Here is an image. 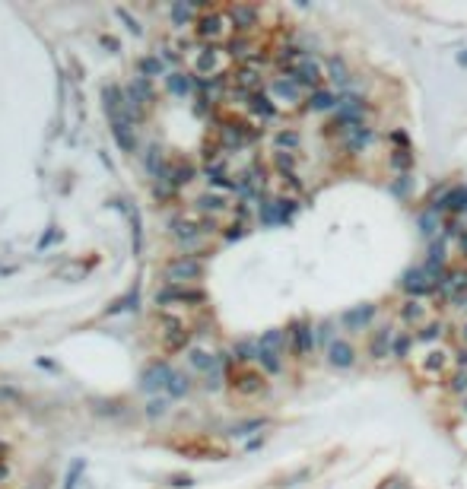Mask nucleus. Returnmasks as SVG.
<instances>
[{
	"label": "nucleus",
	"mask_w": 467,
	"mask_h": 489,
	"mask_svg": "<svg viewBox=\"0 0 467 489\" xmlns=\"http://www.w3.org/2000/svg\"><path fill=\"white\" fill-rule=\"evenodd\" d=\"M461 289H467V270H464V267H458V270H448L445 279H439V289H435V292L458 298Z\"/></svg>",
	"instance_id": "8"
},
{
	"label": "nucleus",
	"mask_w": 467,
	"mask_h": 489,
	"mask_svg": "<svg viewBox=\"0 0 467 489\" xmlns=\"http://www.w3.org/2000/svg\"><path fill=\"white\" fill-rule=\"evenodd\" d=\"M200 273H204V267H200L198 258H178L166 267L169 283H191V279H198Z\"/></svg>",
	"instance_id": "2"
},
{
	"label": "nucleus",
	"mask_w": 467,
	"mask_h": 489,
	"mask_svg": "<svg viewBox=\"0 0 467 489\" xmlns=\"http://www.w3.org/2000/svg\"><path fill=\"white\" fill-rule=\"evenodd\" d=\"M156 302L166 305V302H204V292L200 289H178V286H169L156 296Z\"/></svg>",
	"instance_id": "11"
},
{
	"label": "nucleus",
	"mask_w": 467,
	"mask_h": 489,
	"mask_svg": "<svg viewBox=\"0 0 467 489\" xmlns=\"http://www.w3.org/2000/svg\"><path fill=\"white\" fill-rule=\"evenodd\" d=\"M407 346H410V337H407V334L394 337V346H391V356H407Z\"/></svg>",
	"instance_id": "40"
},
{
	"label": "nucleus",
	"mask_w": 467,
	"mask_h": 489,
	"mask_svg": "<svg viewBox=\"0 0 467 489\" xmlns=\"http://www.w3.org/2000/svg\"><path fill=\"white\" fill-rule=\"evenodd\" d=\"M198 207L207 210V213H219V210H226V200H223V197H217V194H204L198 200Z\"/></svg>",
	"instance_id": "32"
},
{
	"label": "nucleus",
	"mask_w": 467,
	"mask_h": 489,
	"mask_svg": "<svg viewBox=\"0 0 467 489\" xmlns=\"http://www.w3.org/2000/svg\"><path fill=\"white\" fill-rule=\"evenodd\" d=\"M172 375L175 372L166 366V362H156V366H150L147 372H143V391H159V387H169Z\"/></svg>",
	"instance_id": "5"
},
{
	"label": "nucleus",
	"mask_w": 467,
	"mask_h": 489,
	"mask_svg": "<svg viewBox=\"0 0 467 489\" xmlns=\"http://www.w3.org/2000/svg\"><path fill=\"white\" fill-rule=\"evenodd\" d=\"M191 362L198 368H217V359H213V356H207V353H200V349H194V353H191Z\"/></svg>",
	"instance_id": "38"
},
{
	"label": "nucleus",
	"mask_w": 467,
	"mask_h": 489,
	"mask_svg": "<svg viewBox=\"0 0 467 489\" xmlns=\"http://www.w3.org/2000/svg\"><path fill=\"white\" fill-rule=\"evenodd\" d=\"M439 334H442V324H429V327L420 334V340H435Z\"/></svg>",
	"instance_id": "46"
},
{
	"label": "nucleus",
	"mask_w": 467,
	"mask_h": 489,
	"mask_svg": "<svg viewBox=\"0 0 467 489\" xmlns=\"http://www.w3.org/2000/svg\"><path fill=\"white\" fill-rule=\"evenodd\" d=\"M458 362H461V366H467V349H464V353H458Z\"/></svg>",
	"instance_id": "49"
},
{
	"label": "nucleus",
	"mask_w": 467,
	"mask_h": 489,
	"mask_svg": "<svg viewBox=\"0 0 467 489\" xmlns=\"http://www.w3.org/2000/svg\"><path fill=\"white\" fill-rule=\"evenodd\" d=\"M327 359H331V366H337V368H350L353 362H356V353H353V346L346 340H331L327 343Z\"/></svg>",
	"instance_id": "7"
},
{
	"label": "nucleus",
	"mask_w": 467,
	"mask_h": 489,
	"mask_svg": "<svg viewBox=\"0 0 467 489\" xmlns=\"http://www.w3.org/2000/svg\"><path fill=\"white\" fill-rule=\"evenodd\" d=\"M439 229H442V219H439V213H435V210H426V213H420V232L426 235V239H432Z\"/></svg>",
	"instance_id": "25"
},
{
	"label": "nucleus",
	"mask_w": 467,
	"mask_h": 489,
	"mask_svg": "<svg viewBox=\"0 0 467 489\" xmlns=\"http://www.w3.org/2000/svg\"><path fill=\"white\" fill-rule=\"evenodd\" d=\"M334 105H337V95L327 92V89H315L312 99H308V108H312V111H331Z\"/></svg>",
	"instance_id": "19"
},
{
	"label": "nucleus",
	"mask_w": 467,
	"mask_h": 489,
	"mask_svg": "<svg viewBox=\"0 0 467 489\" xmlns=\"http://www.w3.org/2000/svg\"><path fill=\"white\" fill-rule=\"evenodd\" d=\"M391 165H394L401 175H407V169L413 165V152L410 150H397V152H391Z\"/></svg>",
	"instance_id": "29"
},
{
	"label": "nucleus",
	"mask_w": 467,
	"mask_h": 489,
	"mask_svg": "<svg viewBox=\"0 0 467 489\" xmlns=\"http://www.w3.org/2000/svg\"><path fill=\"white\" fill-rule=\"evenodd\" d=\"M229 54L232 57H248V42H245V38H236V42L229 44Z\"/></svg>",
	"instance_id": "42"
},
{
	"label": "nucleus",
	"mask_w": 467,
	"mask_h": 489,
	"mask_svg": "<svg viewBox=\"0 0 467 489\" xmlns=\"http://www.w3.org/2000/svg\"><path fill=\"white\" fill-rule=\"evenodd\" d=\"M464 337H467V327H464Z\"/></svg>",
	"instance_id": "52"
},
{
	"label": "nucleus",
	"mask_w": 467,
	"mask_h": 489,
	"mask_svg": "<svg viewBox=\"0 0 467 489\" xmlns=\"http://www.w3.org/2000/svg\"><path fill=\"white\" fill-rule=\"evenodd\" d=\"M401 315H404V321H410V324H416V321H423V305L416 302V298H410L407 305L401 308Z\"/></svg>",
	"instance_id": "34"
},
{
	"label": "nucleus",
	"mask_w": 467,
	"mask_h": 489,
	"mask_svg": "<svg viewBox=\"0 0 467 489\" xmlns=\"http://www.w3.org/2000/svg\"><path fill=\"white\" fill-rule=\"evenodd\" d=\"M172 16H175V23H188V19H191V6H188V4H175Z\"/></svg>",
	"instance_id": "41"
},
{
	"label": "nucleus",
	"mask_w": 467,
	"mask_h": 489,
	"mask_svg": "<svg viewBox=\"0 0 467 489\" xmlns=\"http://www.w3.org/2000/svg\"><path fill=\"white\" fill-rule=\"evenodd\" d=\"M232 353H236V359H238V362L257 359V343H238V346L232 349Z\"/></svg>",
	"instance_id": "36"
},
{
	"label": "nucleus",
	"mask_w": 467,
	"mask_h": 489,
	"mask_svg": "<svg viewBox=\"0 0 467 489\" xmlns=\"http://www.w3.org/2000/svg\"><path fill=\"white\" fill-rule=\"evenodd\" d=\"M248 105H251V111H255L257 118H264V121H267V118H274V111H277V108L270 105V99H267V95H264V92H255V95H251V102H248Z\"/></svg>",
	"instance_id": "24"
},
{
	"label": "nucleus",
	"mask_w": 467,
	"mask_h": 489,
	"mask_svg": "<svg viewBox=\"0 0 467 489\" xmlns=\"http://www.w3.org/2000/svg\"><path fill=\"white\" fill-rule=\"evenodd\" d=\"M219 67V51L217 48H204V54L198 57V70L200 73H213Z\"/></svg>",
	"instance_id": "26"
},
{
	"label": "nucleus",
	"mask_w": 467,
	"mask_h": 489,
	"mask_svg": "<svg viewBox=\"0 0 467 489\" xmlns=\"http://www.w3.org/2000/svg\"><path fill=\"white\" fill-rule=\"evenodd\" d=\"M429 210H435L439 216L445 213V210H451V213H464L467 210V184H454V188H448L442 197H435Z\"/></svg>",
	"instance_id": "1"
},
{
	"label": "nucleus",
	"mask_w": 467,
	"mask_h": 489,
	"mask_svg": "<svg viewBox=\"0 0 467 489\" xmlns=\"http://www.w3.org/2000/svg\"><path fill=\"white\" fill-rule=\"evenodd\" d=\"M445 267V245H432L429 248V258H426V264H423V270L429 273V277H439V270Z\"/></svg>",
	"instance_id": "17"
},
{
	"label": "nucleus",
	"mask_w": 467,
	"mask_h": 489,
	"mask_svg": "<svg viewBox=\"0 0 467 489\" xmlns=\"http://www.w3.org/2000/svg\"><path fill=\"white\" fill-rule=\"evenodd\" d=\"M115 137H118V143H121L124 150H134V137H131L128 118H118V121H115Z\"/></svg>",
	"instance_id": "28"
},
{
	"label": "nucleus",
	"mask_w": 467,
	"mask_h": 489,
	"mask_svg": "<svg viewBox=\"0 0 467 489\" xmlns=\"http://www.w3.org/2000/svg\"><path fill=\"white\" fill-rule=\"evenodd\" d=\"M293 343H296V353H299V356H308V353H312V346H315L312 324L296 321V324H293Z\"/></svg>",
	"instance_id": "12"
},
{
	"label": "nucleus",
	"mask_w": 467,
	"mask_h": 489,
	"mask_svg": "<svg viewBox=\"0 0 467 489\" xmlns=\"http://www.w3.org/2000/svg\"><path fill=\"white\" fill-rule=\"evenodd\" d=\"M344 137H346V150H350V152H359V150H365V146L372 143V131H369L365 124H359V127H353V131H346Z\"/></svg>",
	"instance_id": "14"
},
{
	"label": "nucleus",
	"mask_w": 467,
	"mask_h": 489,
	"mask_svg": "<svg viewBox=\"0 0 467 489\" xmlns=\"http://www.w3.org/2000/svg\"><path fill=\"white\" fill-rule=\"evenodd\" d=\"M327 73H331L334 86H346V83H350V70H346L344 57H331V64H327Z\"/></svg>",
	"instance_id": "23"
},
{
	"label": "nucleus",
	"mask_w": 467,
	"mask_h": 489,
	"mask_svg": "<svg viewBox=\"0 0 467 489\" xmlns=\"http://www.w3.org/2000/svg\"><path fill=\"white\" fill-rule=\"evenodd\" d=\"M198 35L200 38H219L223 35V16L219 13H210V16H204V19H198Z\"/></svg>",
	"instance_id": "15"
},
{
	"label": "nucleus",
	"mask_w": 467,
	"mask_h": 489,
	"mask_svg": "<svg viewBox=\"0 0 467 489\" xmlns=\"http://www.w3.org/2000/svg\"><path fill=\"white\" fill-rule=\"evenodd\" d=\"M198 235H200L198 226H191V222H175V239H181V241H198Z\"/></svg>",
	"instance_id": "33"
},
{
	"label": "nucleus",
	"mask_w": 467,
	"mask_h": 489,
	"mask_svg": "<svg viewBox=\"0 0 467 489\" xmlns=\"http://www.w3.org/2000/svg\"><path fill=\"white\" fill-rule=\"evenodd\" d=\"M232 385H236L238 394H255V391H261L264 378H261V375H255V372H242V375H236Z\"/></svg>",
	"instance_id": "18"
},
{
	"label": "nucleus",
	"mask_w": 467,
	"mask_h": 489,
	"mask_svg": "<svg viewBox=\"0 0 467 489\" xmlns=\"http://www.w3.org/2000/svg\"><path fill=\"white\" fill-rule=\"evenodd\" d=\"M451 391H454V394H464V391H467V372H458V375H454V378H451Z\"/></svg>",
	"instance_id": "43"
},
{
	"label": "nucleus",
	"mask_w": 467,
	"mask_h": 489,
	"mask_svg": "<svg viewBox=\"0 0 467 489\" xmlns=\"http://www.w3.org/2000/svg\"><path fill=\"white\" fill-rule=\"evenodd\" d=\"M442 366H445V353H429V359H426L429 372H435V368H442Z\"/></svg>",
	"instance_id": "45"
},
{
	"label": "nucleus",
	"mask_w": 467,
	"mask_h": 489,
	"mask_svg": "<svg viewBox=\"0 0 467 489\" xmlns=\"http://www.w3.org/2000/svg\"><path fill=\"white\" fill-rule=\"evenodd\" d=\"M293 165H296L293 152H277V169H280L283 175H293Z\"/></svg>",
	"instance_id": "37"
},
{
	"label": "nucleus",
	"mask_w": 467,
	"mask_h": 489,
	"mask_svg": "<svg viewBox=\"0 0 467 489\" xmlns=\"http://www.w3.org/2000/svg\"><path fill=\"white\" fill-rule=\"evenodd\" d=\"M229 19L236 23V29H238V32H248V29H255V23H257V10H255V6L236 4V6L229 10Z\"/></svg>",
	"instance_id": "13"
},
{
	"label": "nucleus",
	"mask_w": 467,
	"mask_h": 489,
	"mask_svg": "<svg viewBox=\"0 0 467 489\" xmlns=\"http://www.w3.org/2000/svg\"><path fill=\"white\" fill-rule=\"evenodd\" d=\"M257 346L264 349H277V353H283V330H267V334L261 337V343Z\"/></svg>",
	"instance_id": "31"
},
{
	"label": "nucleus",
	"mask_w": 467,
	"mask_h": 489,
	"mask_svg": "<svg viewBox=\"0 0 467 489\" xmlns=\"http://www.w3.org/2000/svg\"><path fill=\"white\" fill-rule=\"evenodd\" d=\"M236 86L242 89V92L255 95V89L261 86V76H257V70H255V67H242V70L236 73Z\"/></svg>",
	"instance_id": "16"
},
{
	"label": "nucleus",
	"mask_w": 467,
	"mask_h": 489,
	"mask_svg": "<svg viewBox=\"0 0 467 489\" xmlns=\"http://www.w3.org/2000/svg\"><path fill=\"white\" fill-rule=\"evenodd\" d=\"M407 188H410V175H397V181H391V194L397 197L407 194Z\"/></svg>",
	"instance_id": "39"
},
{
	"label": "nucleus",
	"mask_w": 467,
	"mask_h": 489,
	"mask_svg": "<svg viewBox=\"0 0 467 489\" xmlns=\"http://www.w3.org/2000/svg\"><path fill=\"white\" fill-rule=\"evenodd\" d=\"M140 70H143V73H159L162 64L156 61V57H143V61H140Z\"/></svg>",
	"instance_id": "44"
},
{
	"label": "nucleus",
	"mask_w": 467,
	"mask_h": 489,
	"mask_svg": "<svg viewBox=\"0 0 467 489\" xmlns=\"http://www.w3.org/2000/svg\"><path fill=\"white\" fill-rule=\"evenodd\" d=\"M274 143H277V152H283V150L293 152V150H299V133L296 131H280Z\"/></svg>",
	"instance_id": "27"
},
{
	"label": "nucleus",
	"mask_w": 467,
	"mask_h": 489,
	"mask_svg": "<svg viewBox=\"0 0 467 489\" xmlns=\"http://www.w3.org/2000/svg\"><path fill=\"white\" fill-rule=\"evenodd\" d=\"M401 286H404V289H407L413 298H420V296H426V292H435V289H439V283H432V279H429V273L423 270V267H413V270L404 273Z\"/></svg>",
	"instance_id": "3"
},
{
	"label": "nucleus",
	"mask_w": 467,
	"mask_h": 489,
	"mask_svg": "<svg viewBox=\"0 0 467 489\" xmlns=\"http://www.w3.org/2000/svg\"><path fill=\"white\" fill-rule=\"evenodd\" d=\"M296 203L293 200H264L261 203V222L264 226H277V222H286L293 216Z\"/></svg>",
	"instance_id": "4"
},
{
	"label": "nucleus",
	"mask_w": 467,
	"mask_h": 489,
	"mask_svg": "<svg viewBox=\"0 0 467 489\" xmlns=\"http://www.w3.org/2000/svg\"><path fill=\"white\" fill-rule=\"evenodd\" d=\"M188 387H191V385H188V378H185V375H178V372H175V375H172V381H169V387H166V391L172 394V397H181V394H188Z\"/></svg>",
	"instance_id": "35"
},
{
	"label": "nucleus",
	"mask_w": 467,
	"mask_h": 489,
	"mask_svg": "<svg viewBox=\"0 0 467 489\" xmlns=\"http://www.w3.org/2000/svg\"><path fill=\"white\" fill-rule=\"evenodd\" d=\"M464 413H467V404H464Z\"/></svg>",
	"instance_id": "51"
},
{
	"label": "nucleus",
	"mask_w": 467,
	"mask_h": 489,
	"mask_svg": "<svg viewBox=\"0 0 467 489\" xmlns=\"http://www.w3.org/2000/svg\"><path fill=\"white\" fill-rule=\"evenodd\" d=\"M391 140H394V143H397V146H404V150H407V133L394 131V133H391Z\"/></svg>",
	"instance_id": "47"
},
{
	"label": "nucleus",
	"mask_w": 467,
	"mask_h": 489,
	"mask_svg": "<svg viewBox=\"0 0 467 489\" xmlns=\"http://www.w3.org/2000/svg\"><path fill=\"white\" fill-rule=\"evenodd\" d=\"M391 346H394V330L382 327V330H375V334H372L369 356H372V359H384V356H391Z\"/></svg>",
	"instance_id": "9"
},
{
	"label": "nucleus",
	"mask_w": 467,
	"mask_h": 489,
	"mask_svg": "<svg viewBox=\"0 0 467 489\" xmlns=\"http://www.w3.org/2000/svg\"><path fill=\"white\" fill-rule=\"evenodd\" d=\"M458 245H461V251H464V258H467V229L458 235Z\"/></svg>",
	"instance_id": "48"
},
{
	"label": "nucleus",
	"mask_w": 467,
	"mask_h": 489,
	"mask_svg": "<svg viewBox=\"0 0 467 489\" xmlns=\"http://www.w3.org/2000/svg\"><path fill=\"white\" fill-rule=\"evenodd\" d=\"M166 83H169V89H172L175 95H188V92H191V80H188L185 73H172Z\"/></svg>",
	"instance_id": "30"
},
{
	"label": "nucleus",
	"mask_w": 467,
	"mask_h": 489,
	"mask_svg": "<svg viewBox=\"0 0 467 489\" xmlns=\"http://www.w3.org/2000/svg\"><path fill=\"white\" fill-rule=\"evenodd\" d=\"M372 318H375V305H356V308L340 315V324H344L346 330H363Z\"/></svg>",
	"instance_id": "6"
},
{
	"label": "nucleus",
	"mask_w": 467,
	"mask_h": 489,
	"mask_svg": "<svg viewBox=\"0 0 467 489\" xmlns=\"http://www.w3.org/2000/svg\"><path fill=\"white\" fill-rule=\"evenodd\" d=\"M257 362L264 366V372H270V375H277L283 368V359H280V353L277 349H264V346H257Z\"/></svg>",
	"instance_id": "22"
},
{
	"label": "nucleus",
	"mask_w": 467,
	"mask_h": 489,
	"mask_svg": "<svg viewBox=\"0 0 467 489\" xmlns=\"http://www.w3.org/2000/svg\"><path fill=\"white\" fill-rule=\"evenodd\" d=\"M299 83H296V76H280V80H274V92L280 95V99H299Z\"/></svg>",
	"instance_id": "20"
},
{
	"label": "nucleus",
	"mask_w": 467,
	"mask_h": 489,
	"mask_svg": "<svg viewBox=\"0 0 467 489\" xmlns=\"http://www.w3.org/2000/svg\"><path fill=\"white\" fill-rule=\"evenodd\" d=\"M382 489H388V486H382ZM394 489H407V486H404V483H394Z\"/></svg>",
	"instance_id": "50"
},
{
	"label": "nucleus",
	"mask_w": 467,
	"mask_h": 489,
	"mask_svg": "<svg viewBox=\"0 0 467 489\" xmlns=\"http://www.w3.org/2000/svg\"><path fill=\"white\" fill-rule=\"evenodd\" d=\"M293 76H296V83H299V86L318 89V83H321V67H318L315 61H308V57H302L299 67L293 70Z\"/></svg>",
	"instance_id": "10"
},
{
	"label": "nucleus",
	"mask_w": 467,
	"mask_h": 489,
	"mask_svg": "<svg viewBox=\"0 0 467 489\" xmlns=\"http://www.w3.org/2000/svg\"><path fill=\"white\" fill-rule=\"evenodd\" d=\"M128 99L134 102V105H140V108L147 105V102L153 99V89H150V80H143V76H140V80H137L134 86L128 89Z\"/></svg>",
	"instance_id": "21"
}]
</instances>
